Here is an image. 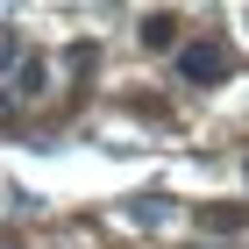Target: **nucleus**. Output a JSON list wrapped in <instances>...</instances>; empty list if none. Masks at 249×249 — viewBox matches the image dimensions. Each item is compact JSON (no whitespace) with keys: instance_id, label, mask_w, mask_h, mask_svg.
I'll use <instances>...</instances> for the list:
<instances>
[{"instance_id":"obj_2","label":"nucleus","mask_w":249,"mask_h":249,"mask_svg":"<svg viewBox=\"0 0 249 249\" xmlns=\"http://www.w3.org/2000/svg\"><path fill=\"white\" fill-rule=\"evenodd\" d=\"M21 100H36V93H50V64L43 57H21V86H15Z\"/></svg>"},{"instance_id":"obj_1","label":"nucleus","mask_w":249,"mask_h":249,"mask_svg":"<svg viewBox=\"0 0 249 249\" xmlns=\"http://www.w3.org/2000/svg\"><path fill=\"white\" fill-rule=\"evenodd\" d=\"M228 71H235V50L221 36H192L185 50H178V78H185V86H221Z\"/></svg>"},{"instance_id":"obj_3","label":"nucleus","mask_w":249,"mask_h":249,"mask_svg":"<svg viewBox=\"0 0 249 249\" xmlns=\"http://www.w3.org/2000/svg\"><path fill=\"white\" fill-rule=\"evenodd\" d=\"M142 43H150V50H171L178 43V15H150L142 21Z\"/></svg>"},{"instance_id":"obj_5","label":"nucleus","mask_w":249,"mask_h":249,"mask_svg":"<svg viewBox=\"0 0 249 249\" xmlns=\"http://www.w3.org/2000/svg\"><path fill=\"white\" fill-rule=\"evenodd\" d=\"M15 57H21V43L7 36V29H0V64H15Z\"/></svg>"},{"instance_id":"obj_4","label":"nucleus","mask_w":249,"mask_h":249,"mask_svg":"<svg viewBox=\"0 0 249 249\" xmlns=\"http://www.w3.org/2000/svg\"><path fill=\"white\" fill-rule=\"evenodd\" d=\"M199 228H213V235L242 228V207H199Z\"/></svg>"}]
</instances>
